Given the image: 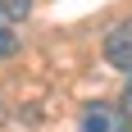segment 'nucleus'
Segmentation results:
<instances>
[{"mask_svg": "<svg viewBox=\"0 0 132 132\" xmlns=\"http://www.w3.org/2000/svg\"><path fill=\"white\" fill-rule=\"evenodd\" d=\"M105 59L123 73H132V18H123L119 27L105 32Z\"/></svg>", "mask_w": 132, "mask_h": 132, "instance_id": "f03ea898", "label": "nucleus"}, {"mask_svg": "<svg viewBox=\"0 0 132 132\" xmlns=\"http://www.w3.org/2000/svg\"><path fill=\"white\" fill-rule=\"evenodd\" d=\"M14 46H18V41H14V32H9V27H0V59H5V55H14Z\"/></svg>", "mask_w": 132, "mask_h": 132, "instance_id": "20e7f679", "label": "nucleus"}, {"mask_svg": "<svg viewBox=\"0 0 132 132\" xmlns=\"http://www.w3.org/2000/svg\"><path fill=\"white\" fill-rule=\"evenodd\" d=\"M27 9H32V0H0V27L27 18Z\"/></svg>", "mask_w": 132, "mask_h": 132, "instance_id": "7ed1b4c3", "label": "nucleus"}, {"mask_svg": "<svg viewBox=\"0 0 132 132\" xmlns=\"http://www.w3.org/2000/svg\"><path fill=\"white\" fill-rule=\"evenodd\" d=\"M78 132H128V119H123V109H119V105L96 100V105H87V109H82Z\"/></svg>", "mask_w": 132, "mask_h": 132, "instance_id": "f257e3e1", "label": "nucleus"}, {"mask_svg": "<svg viewBox=\"0 0 132 132\" xmlns=\"http://www.w3.org/2000/svg\"><path fill=\"white\" fill-rule=\"evenodd\" d=\"M128 109H132V82H128Z\"/></svg>", "mask_w": 132, "mask_h": 132, "instance_id": "39448f33", "label": "nucleus"}]
</instances>
